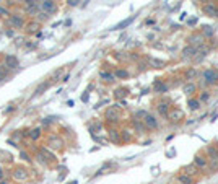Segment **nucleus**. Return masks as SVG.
I'll return each mask as SVG.
<instances>
[{
  "instance_id": "nucleus-1",
  "label": "nucleus",
  "mask_w": 218,
  "mask_h": 184,
  "mask_svg": "<svg viewBox=\"0 0 218 184\" xmlns=\"http://www.w3.org/2000/svg\"><path fill=\"white\" fill-rule=\"evenodd\" d=\"M187 41L191 42V46H194V47H200V46H203V42H205V41H203V34H200V33L191 34Z\"/></svg>"
},
{
  "instance_id": "nucleus-2",
  "label": "nucleus",
  "mask_w": 218,
  "mask_h": 184,
  "mask_svg": "<svg viewBox=\"0 0 218 184\" xmlns=\"http://www.w3.org/2000/svg\"><path fill=\"white\" fill-rule=\"evenodd\" d=\"M194 166L195 168H200V169H208V160L203 157V155H195Z\"/></svg>"
},
{
  "instance_id": "nucleus-3",
  "label": "nucleus",
  "mask_w": 218,
  "mask_h": 184,
  "mask_svg": "<svg viewBox=\"0 0 218 184\" xmlns=\"http://www.w3.org/2000/svg\"><path fill=\"white\" fill-rule=\"evenodd\" d=\"M203 78H205V82L208 85H213L218 82V72H215V70H205L203 72Z\"/></svg>"
},
{
  "instance_id": "nucleus-4",
  "label": "nucleus",
  "mask_w": 218,
  "mask_h": 184,
  "mask_svg": "<svg viewBox=\"0 0 218 184\" xmlns=\"http://www.w3.org/2000/svg\"><path fill=\"white\" fill-rule=\"evenodd\" d=\"M202 10L207 17H218V7L213 5V3H205Z\"/></svg>"
},
{
  "instance_id": "nucleus-5",
  "label": "nucleus",
  "mask_w": 218,
  "mask_h": 184,
  "mask_svg": "<svg viewBox=\"0 0 218 184\" xmlns=\"http://www.w3.org/2000/svg\"><path fill=\"white\" fill-rule=\"evenodd\" d=\"M143 125L148 127V129H156V127H158V121H156L153 116L145 114V116H143Z\"/></svg>"
},
{
  "instance_id": "nucleus-6",
  "label": "nucleus",
  "mask_w": 218,
  "mask_h": 184,
  "mask_svg": "<svg viewBox=\"0 0 218 184\" xmlns=\"http://www.w3.org/2000/svg\"><path fill=\"white\" fill-rule=\"evenodd\" d=\"M168 116L173 119V121H181V119H184V111H181L178 108H174V111L168 112Z\"/></svg>"
},
{
  "instance_id": "nucleus-7",
  "label": "nucleus",
  "mask_w": 218,
  "mask_h": 184,
  "mask_svg": "<svg viewBox=\"0 0 218 184\" xmlns=\"http://www.w3.org/2000/svg\"><path fill=\"white\" fill-rule=\"evenodd\" d=\"M41 8L44 10L46 13H52V12H54V8H55V5H54L52 0H44V2L41 3Z\"/></svg>"
},
{
  "instance_id": "nucleus-8",
  "label": "nucleus",
  "mask_w": 218,
  "mask_h": 184,
  "mask_svg": "<svg viewBox=\"0 0 218 184\" xmlns=\"http://www.w3.org/2000/svg\"><path fill=\"white\" fill-rule=\"evenodd\" d=\"M195 52H197V47H194V46H187V47L184 49V51H182V57H184V59H192Z\"/></svg>"
},
{
  "instance_id": "nucleus-9",
  "label": "nucleus",
  "mask_w": 218,
  "mask_h": 184,
  "mask_svg": "<svg viewBox=\"0 0 218 184\" xmlns=\"http://www.w3.org/2000/svg\"><path fill=\"white\" fill-rule=\"evenodd\" d=\"M135 20V17H130V18H127V20H124V21H121L119 25H116L112 30H124V28H127L130 23H132V21Z\"/></svg>"
},
{
  "instance_id": "nucleus-10",
  "label": "nucleus",
  "mask_w": 218,
  "mask_h": 184,
  "mask_svg": "<svg viewBox=\"0 0 218 184\" xmlns=\"http://www.w3.org/2000/svg\"><path fill=\"white\" fill-rule=\"evenodd\" d=\"M158 112H159V114H163V116H168V112H169V104H168V103H159V104H158Z\"/></svg>"
},
{
  "instance_id": "nucleus-11",
  "label": "nucleus",
  "mask_w": 218,
  "mask_h": 184,
  "mask_svg": "<svg viewBox=\"0 0 218 184\" xmlns=\"http://www.w3.org/2000/svg\"><path fill=\"white\" fill-rule=\"evenodd\" d=\"M178 181L181 184H194V178H191V176H187V174H179Z\"/></svg>"
},
{
  "instance_id": "nucleus-12",
  "label": "nucleus",
  "mask_w": 218,
  "mask_h": 184,
  "mask_svg": "<svg viewBox=\"0 0 218 184\" xmlns=\"http://www.w3.org/2000/svg\"><path fill=\"white\" fill-rule=\"evenodd\" d=\"M148 62H150V65L153 67V68H161V67H164V62H163V60H158V59H148Z\"/></svg>"
},
{
  "instance_id": "nucleus-13",
  "label": "nucleus",
  "mask_w": 218,
  "mask_h": 184,
  "mask_svg": "<svg viewBox=\"0 0 218 184\" xmlns=\"http://www.w3.org/2000/svg\"><path fill=\"white\" fill-rule=\"evenodd\" d=\"M195 90H197V87H195L194 83H187L186 87H184V93H186V95H194Z\"/></svg>"
},
{
  "instance_id": "nucleus-14",
  "label": "nucleus",
  "mask_w": 218,
  "mask_h": 184,
  "mask_svg": "<svg viewBox=\"0 0 218 184\" xmlns=\"http://www.w3.org/2000/svg\"><path fill=\"white\" fill-rule=\"evenodd\" d=\"M184 174H187V176H191V178H192V176H195V174H197V168H195L194 165L187 166V168L184 169Z\"/></svg>"
},
{
  "instance_id": "nucleus-15",
  "label": "nucleus",
  "mask_w": 218,
  "mask_h": 184,
  "mask_svg": "<svg viewBox=\"0 0 218 184\" xmlns=\"http://www.w3.org/2000/svg\"><path fill=\"white\" fill-rule=\"evenodd\" d=\"M189 106H191V109H197L200 106V101L195 100V98H192V100H189Z\"/></svg>"
},
{
  "instance_id": "nucleus-16",
  "label": "nucleus",
  "mask_w": 218,
  "mask_h": 184,
  "mask_svg": "<svg viewBox=\"0 0 218 184\" xmlns=\"http://www.w3.org/2000/svg\"><path fill=\"white\" fill-rule=\"evenodd\" d=\"M116 75H117L119 78H126V77H127L129 73L126 72V70H117V72H116Z\"/></svg>"
},
{
  "instance_id": "nucleus-17",
  "label": "nucleus",
  "mask_w": 218,
  "mask_h": 184,
  "mask_svg": "<svg viewBox=\"0 0 218 184\" xmlns=\"http://www.w3.org/2000/svg\"><path fill=\"white\" fill-rule=\"evenodd\" d=\"M186 75H187V80H192L194 77H195V70H194V68H191V70H189V72H187Z\"/></svg>"
},
{
  "instance_id": "nucleus-18",
  "label": "nucleus",
  "mask_w": 218,
  "mask_h": 184,
  "mask_svg": "<svg viewBox=\"0 0 218 184\" xmlns=\"http://www.w3.org/2000/svg\"><path fill=\"white\" fill-rule=\"evenodd\" d=\"M7 62H8L12 67H17V59H13V57H7Z\"/></svg>"
},
{
  "instance_id": "nucleus-19",
  "label": "nucleus",
  "mask_w": 218,
  "mask_h": 184,
  "mask_svg": "<svg viewBox=\"0 0 218 184\" xmlns=\"http://www.w3.org/2000/svg\"><path fill=\"white\" fill-rule=\"evenodd\" d=\"M101 77H103V78H106L107 82H112V78H114L111 73H101Z\"/></svg>"
},
{
  "instance_id": "nucleus-20",
  "label": "nucleus",
  "mask_w": 218,
  "mask_h": 184,
  "mask_svg": "<svg viewBox=\"0 0 218 184\" xmlns=\"http://www.w3.org/2000/svg\"><path fill=\"white\" fill-rule=\"evenodd\" d=\"M203 28H205V30H203V33H205V34H208V36H210V34H213V30L210 26H203Z\"/></svg>"
},
{
  "instance_id": "nucleus-21",
  "label": "nucleus",
  "mask_w": 218,
  "mask_h": 184,
  "mask_svg": "<svg viewBox=\"0 0 218 184\" xmlns=\"http://www.w3.org/2000/svg\"><path fill=\"white\" fill-rule=\"evenodd\" d=\"M158 91H166V90H168V87H166V85H158Z\"/></svg>"
},
{
  "instance_id": "nucleus-22",
  "label": "nucleus",
  "mask_w": 218,
  "mask_h": 184,
  "mask_svg": "<svg viewBox=\"0 0 218 184\" xmlns=\"http://www.w3.org/2000/svg\"><path fill=\"white\" fill-rule=\"evenodd\" d=\"M200 2H203V3H208V2H210V0H200Z\"/></svg>"
},
{
  "instance_id": "nucleus-23",
  "label": "nucleus",
  "mask_w": 218,
  "mask_h": 184,
  "mask_svg": "<svg viewBox=\"0 0 218 184\" xmlns=\"http://www.w3.org/2000/svg\"><path fill=\"white\" fill-rule=\"evenodd\" d=\"M70 184H77V181H72V182H70Z\"/></svg>"
}]
</instances>
